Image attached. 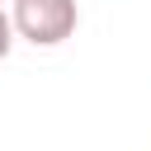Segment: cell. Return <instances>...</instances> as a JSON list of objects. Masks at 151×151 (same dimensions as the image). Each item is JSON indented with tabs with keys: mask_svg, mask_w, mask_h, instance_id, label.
<instances>
[{
	"mask_svg": "<svg viewBox=\"0 0 151 151\" xmlns=\"http://www.w3.org/2000/svg\"><path fill=\"white\" fill-rule=\"evenodd\" d=\"M9 14L19 38L33 47H61L80 24L76 0H9Z\"/></svg>",
	"mask_w": 151,
	"mask_h": 151,
	"instance_id": "6da1fadb",
	"label": "cell"
},
{
	"mask_svg": "<svg viewBox=\"0 0 151 151\" xmlns=\"http://www.w3.org/2000/svg\"><path fill=\"white\" fill-rule=\"evenodd\" d=\"M14 38H19V28H14V14L0 5V61L9 57V47H14Z\"/></svg>",
	"mask_w": 151,
	"mask_h": 151,
	"instance_id": "7a4b0ae2",
	"label": "cell"
}]
</instances>
